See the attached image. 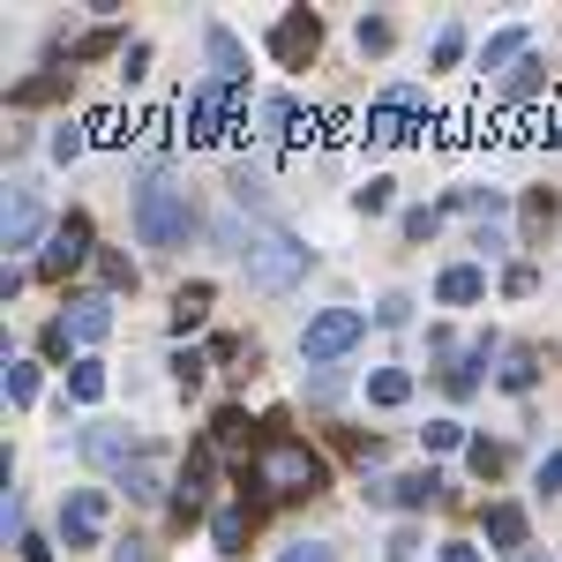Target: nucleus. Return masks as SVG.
I'll return each mask as SVG.
<instances>
[{
	"instance_id": "f257e3e1",
	"label": "nucleus",
	"mask_w": 562,
	"mask_h": 562,
	"mask_svg": "<svg viewBox=\"0 0 562 562\" xmlns=\"http://www.w3.org/2000/svg\"><path fill=\"white\" fill-rule=\"evenodd\" d=\"M256 487L270 503H301V495H323V458L293 442V435H270L256 450Z\"/></svg>"
},
{
	"instance_id": "f03ea898",
	"label": "nucleus",
	"mask_w": 562,
	"mask_h": 562,
	"mask_svg": "<svg viewBox=\"0 0 562 562\" xmlns=\"http://www.w3.org/2000/svg\"><path fill=\"white\" fill-rule=\"evenodd\" d=\"M188 233H195L188 188H173V180H143V188H135V240L166 256V248H188Z\"/></svg>"
},
{
	"instance_id": "7ed1b4c3",
	"label": "nucleus",
	"mask_w": 562,
	"mask_h": 562,
	"mask_svg": "<svg viewBox=\"0 0 562 562\" xmlns=\"http://www.w3.org/2000/svg\"><path fill=\"white\" fill-rule=\"evenodd\" d=\"M301 278H307V248L293 240V233H262L256 248H248V285L285 293V285H301Z\"/></svg>"
},
{
	"instance_id": "20e7f679",
	"label": "nucleus",
	"mask_w": 562,
	"mask_h": 562,
	"mask_svg": "<svg viewBox=\"0 0 562 562\" xmlns=\"http://www.w3.org/2000/svg\"><path fill=\"white\" fill-rule=\"evenodd\" d=\"M360 330H368V315H360V307H323V315L301 330V352L323 368V360H338V352L360 346Z\"/></svg>"
},
{
	"instance_id": "39448f33",
	"label": "nucleus",
	"mask_w": 562,
	"mask_h": 562,
	"mask_svg": "<svg viewBox=\"0 0 562 562\" xmlns=\"http://www.w3.org/2000/svg\"><path fill=\"white\" fill-rule=\"evenodd\" d=\"M76 262H90V217L83 211H68L53 233H45V248H38V278H68Z\"/></svg>"
},
{
	"instance_id": "423d86ee",
	"label": "nucleus",
	"mask_w": 562,
	"mask_h": 562,
	"mask_svg": "<svg viewBox=\"0 0 562 562\" xmlns=\"http://www.w3.org/2000/svg\"><path fill=\"white\" fill-rule=\"evenodd\" d=\"M233 105H240V98H233V83H203L195 90V98H188V143H217V135H225V121H233Z\"/></svg>"
},
{
	"instance_id": "0eeeda50",
	"label": "nucleus",
	"mask_w": 562,
	"mask_h": 562,
	"mask_svg": "<svg viewBox=\"0 0 562 562\" xmlns=\"http://www.w3.org/2000/svg\"><path fill=\"white\" fill-rule=\"evenodd\" d=\"M105 518H113L105 487H76V495H68V510H60V540H68V548H90V540L105 532Z\"/></svg>"
},
{
	"instance_id": "6e6552de",
	"label": "nucleus",
	"mask_w": 562,
	"mask_h": 562,
	"mask_svg": "<svg viewBox=\"0 0 562 562\" xmlns=\"http://www.w3.org/2000/svg\"><path fill=\"white\" fill-rule=\"evenodd\" d=\"M315 45H323V23H315L307 8L278 15V31H270V53H278L285 68H307V60H315Z\"/></svg>"
},
{
	"instance_id": "1a4fd4ad",
	"label": "nucleus",
	"mask_w": 562,
	"mask_h": 562,
	"mask_svg": "<svg viewBox=\"0 0 562 562\" xmlns=\"http://www.w3.org/2000/svg\"><path fill=\"white\" fill-rule=\"evenodd\" d=\"M413 113H420V90H413V83H390L383 98H375V113H368V135H375V143H397Z\"/></svg>"
},
{
	"instance_id": "9d476101",
	"label": "nucleus",
	"mask_w": 562,
	"mask_h": 562,
	"mask_svg": "<svg viewBox=\"0 0 562 562\" xmlns=\"http://www.w3.org/2000/svg\"><path fill=\"white\" fill-rule=\"evenodd\" d=\"M368 495H375V503H397V510H435V503H442V473H405V480H375Z\"/></svg>"
},
{
	"instance_id": "9b49d317",
	"label": "nucleus",
	"mask_w": 562,
	"mask_h": 562,
	"mask_svg": "<svg viewBox=\"0 0 562 562\" xmlns=\"http://www.w3.org/2000/svg\"><path fill=\"white\" fill-rule=\"evenodd\" d=\"M173 487H180V495H173V518H180V525H195V518H203V503H211V450H195V458L180 465Z\"/></svg>"
},
{
	"instance_id": "f8f14e48",
	"label": "nucleus",
	"mask_w": 562,
	"mask_h": 562,
	"mask_svg": "<svg viewBox=\"0 0 562 562\" xmlns=\"http://www.w3.org/2000/svg\"><path fill=\"white\" fill-rule=\"evenodd\" d=\"M0 233H8V248H31L45 233V203H38V188H15L8 195V217H0Z\"/></svg>"
},
{
	"instance_id": "ddd939ff",
	"label": "nucleus",
	"mask_w": 562,
	"mask_h": 562,
	"mask_svg": "<svg viewBox=\"0 0 562 562\" xmlns=\"http://www.w3.org/2000/svg\"><path fill=\"white\" fill-rule=\"evenodd\" d=\"M60 330H68L76 346H98V338L113 330V301H98V293H90V301H68V315H60Z\"/></svg>"
},
{
	"instance_id": "4468645a",
	"label": "nucleus",
	"mask_w": 562,
	"mask_h": 562,
	"mask_svg": "<svg viewBox=\"0 0 562 562\" xmlns=\"http://www.w3.org/2000/svg\"><path fill=\"white\" fill-rule=\"evenodd\" d=\"M211 540H217V555H248V540H256V510L248 503H225L211 518Z\"/></svg>"
},
{
	"instance_id": "2eb2a0df",
	"label": "nucleus",
	"mask_w": 562,
	"mask_h": 562,
	"mask_svg": "<svg viewBox=\"0 0 562 562\" xmlns=\"http://www.w3.org/2000/svg\"><path fill=\"white\" fill-rule=\"evenodd\" d=\"M83 458H90V465H121V473H128L143 450H135L121 428H90V435H83Z\"/></svg>"
},
{
	"instance_id": "dca6fc26",
	"label": "nucleus",
	"mask_w": 562,
	"mask_h": 562,
	"mask_svg": "<svg viewBox=\"0 0 562 562\" xmlns=\"http://www.w3.org/2000/svg\"><path fill=\"white\" fill-rule=\"evenodd\" d=\"M211 68H217V83H240V76H248V53H240V38H233V31H225V23H211Z\"/></svg>"
},
{
	"instance_id": "f3484780",
	"label": "nucleus",
	"mask_w": 562,
	"mask_h": 562,
	"mask_svg": "<svg viewBox=\"0 0 562 562\" xmlns=\"http://www.w3.org/2000/svg\"><path fill=\"white\" fill-rule=\"evenodd\" d=\"M121 487H128V503H158V495H166V458H150V450H143L128 473H121Z\"/></svg>"
},
{
	"instance_id": "a211bd4d",
	"label": "nucleus",
	"mask_w": 562,
	"mask_h": 562,
	"mask_svg": "<svg viewBox=\"0 0 562 562\" xmlns=\"http://www.w3.org/2000/svg\"><path fill=\"white\" fill-rule=\"evenodd\" d=\"M435 293H442L450 307H465V301H480V293H487V278H480L473 262H450V270L435 278Z\"/></svg>"
},
{
	"instance_id": "6ab92c4d",
	"label": "nucleus",
	"mask_w": 562,
	"mask_h": 562,
	"mask_svg": "<svg viewBox=\"0 0 562 562\" xmlns=\"http://www.w3.org/2000/svg\"><path fill=\"white\" fill-rule=\"evenodd\" d=\"M487 540H495V548H525V510L518 503H487Z\"/></svg>"
},
{
	"instance_id": "aec40b11",
	"label": "nucleus",
	"mask_w": 562,
	"mask_h": 562,
	"mask_svg": "<svg viewBox=\"0 0 562 562\" xmlns=\"http://www.w3.org/2000/svg\"><path fill=\"white\" fill-rule=\"evenodd\" d=\"M293 121H301V113H293V98H262V105H256V135H262V143L293 135Z\"/></svg>"
},
{
	"instance_id": "412c9836",
	"label": "nucleus",
	"mask_w": 562,
	"mask_h": 562,
	"mask_svg": "<svg viewBox=\"0 0 562 562\" xmlns=\"http://www.w3.org/2000/svg\"><path fill=\"white\" fill-rule=\"evenodd\" d=\"M0 390H8V405H38V368L31 360H8L0 368Z\"/></svg>"
},
{
	"instance_id": "4be33fe9",
	"label": "nucleus",
	"mask_w": 562,
	"mask_h": 562,
	"mask_svg": "<svg viewBox=\"0 0 562 562\" xmlns=\"http://www.w3.org/2000/svg\"><path fill=\"white\" fill-rule=\"evenodd\" d=\"M532 53V31H495L487 53H480V68H503V60H525Z\"/></svg>"
},
{
	"instance_id": "5701e85b",
	"label": "nucleus",
	"mask_w": 562,
	"mask_h": 562,
	"mask_svg": "<svg viewBox=\"0 0 562 562\" xmlns=\"http://www.w3.org/2000/svg\"><path fill=\"white\" fill-rule=\"evenodd\" d=\"M211 315V285H180L173 293V330H195Z\"/></svg>"
},
{
	"instance_id": "b1692460",
	"label": "nucleus",
	"mask_w": 562,
	"mask_h": 562,
	"mask_svg": "<svg viewBox=\"0 0 562 562\" xmlns=\"http://www.w3.org/2000/svg\"><path fill=\"white\" fill-rule=\"evenodd\" d=\"M68 397H76V405H98V397H105V368H98V360H76V368H68Z\"/></svg>"
},
{
	"instance_id": "393cba45",
	"label": "nucleus",
	"mask_w": 562,
	"mask_h": 562,
	"mask_svg": "<svg viewBox=\"0 0 562 562\" xmlns=\"http://www.w3.org/2000/svg\"><path fill=\"white\" fill-rule=\"evenodd\" d=\"M465 465H473L480 480H495L503 465H510V450H503V442H487V435H473V442H465Z\"/></svg>"
},
{
	"instance_id": "a878e982",
	"label": "nucleus",
	"mask_w": 562,
	"mask_h": 562,
	"mask_svg": "<svg viewBox=\"0 0 562 562\" xmlns=\"http://www.w3.org/2000/svg\"><path fill=\"white\" fill-rule=\"evenodd\" d=\"M248 428H256V420H248L240 405H225V413L211 420V442H217V450H240V442H248Z\"/></svg>"
},
{
	"instance_id": "bb28decb",
	"label": "nucleus",
	"mask_w": 562,
	"mask_h": 562,
	"mask_svg": "<svg viewBox=\"0 0 562 562\" xmlns=\"http://www.w3.org/2000/svg\"><path fill=\"white\" fill-rule=\"evenodd\" d=\"M540 83H548V60H540V53H525V60H518V76L503 83V98H518V105H525V98H532Z\"/></svg>"
},
{
	"instance_id": "cd10ccee",
	"label": "nucleus",
	"mask_w": 562,
	"mask_h": 562,
	"mask_svg": "<svg viewBox=\"0 0 562 562\" xmlns=\"http://www.w3.org/2000/svg\"><path fill=\"white\" fill-rule=\"evenodd\" d=\"M368 397H375V405H405V397H413V375H405V368H383V375H368Z\"/></svg>"
},
{
	"instance_id": "c85d7f7f",
	"label": "nucleus",
	"mask_w": 562,
	"mask_h": 562,
	"mask_svg": "<svg viewBox=\"0 0 562 562\" xmlns=\"http://www.w3.org/2000/svg\"><path fill=\"white\" fill-rule=\"evenodd\" d=\"M548 225H555V195L540 188V195H525V240H548Z\"/></svg>"
},
{
	"instance_id": "c756f323",
	"label": "nucleus",
	"mask_w": 562,
	"mask_h": 562,
	"mask_svg": "<svg viewBox=\"0 0 562 562\" xmlns=\"http://www.w3.org/2000/svg\"><path fill=\"white\" fill-rule=\"evenodd\" d=\"M420 442H428V450H465L473 435L458 428V420H428V428H420Z\"/></svg>"
},
{
	"instance_id": "7c9ffc66",
	"label": "nucleus",
	"mask_w": 562,
	"mask_h": 562,
	"mask_svg": "<svg viewBox=\"0 0 562 562\" xmlns=\"http://www.w3.org/2000/svg\"><path fill=\"white\" fill-rule=\"evenodd\" d=\"M458 60H465V31L442 23V31H435V68H458Z\"/></svg>"
},
{
	"instance_id": "2f4dec72",
	"label": "nucleus",
	"mask_w": 562,
	"mask_h": 562,
	"mask_svg": "<svg viewBox=\"0 0 562 562\" xmlns=\"http://www.w3.org/2000/svg\"><path fill=\"white\" fill-rule=\"evenodd\" d=\"M480 360H487V346H473L458 368H450V390H458V397H473V390H480Z\"/></svg>"
},
{
	"instance_id": "473e14b6",
	"label": "nucleus",
	"mask_w": 562,
	"mask_h": 562,
	"mask_svg": "<svg viewBox=\"0 0 562 562\" xmlns=\"http://www.w3.org/2000/svg\"><path fill=\"white\" fill-rule=\"evenodd\" d=\"M532 375H540V368H532V352H503V383H510V390H532Z\"/></svg>"
},
{
	"instance_id": "72a5a7b5",
	"label": "nucleus",
	"mask_w": 562,
	"mask_h": 562,
	"mask_svg": "<svg viewBox=\"0 0 562 562\" xmlns=\"http://www.w3.org/2000/svg\"><path fill=\"white\" fill-rule=\"evenodd\" d=\"M60 83H68V76H31V83L15 90V105H45V98H60Z\"/></svg>"
},
{
	"instance_id": "f704fd0d",
	"label": "nucleus",
	"mask_w": 562,
	"mask_h": 562,
	"mask_svg": "<svg viewBox=\"0 0 562 562\" xmlns=\"http://www.w3.org/2000/svg\"><path fill=\"white\" fill-rule=\"evenodd\" d=\"M390 38H397V31H390L383 15H368V23H360V53H390Z\"/></svg>"
},
{
	"instance_id": "c9c22d12",
	"label": "nucleus",
	"mask_w": 562,
	"mask_h": 562,
	"mask_svg": "<svg viewBox=\"0 0 562 562\" xmlns=\"http://www.w3.org/2000/svg\"><path fill=\"white\" fill-rule=\"evenodd\" d=\"M98 270H105V285H128L135 293V262L128 256H98Z\"/></svg>"
},
{
	"instance_id": "e433bc0d",
	"label": "nucleus",
	"mask_w": 562,
	"mask_h": 562,
	"mask_svg": "<svg viewBox=\"0 0 562 562\" xmlns=\"http://www.w3.org/2000/svg\"><path fill=\"white\" fill-rule=\"evenodd\" d=\"M435 225H442V211H405V240H435Z\"/></svg>"
},
{
	"instance_id": "4c0bfd02",
	"label": "nucleus",
	"mask_w": 562,
	"mask_h": 562,
	"mask_svg": "<svg viewBox=\"0 0 562 562\" xmlns=\"http://www.w3.org/2000/svg\"><path fill=\"white\" fill-rule=\"evenodd\" d=\"M285 562H338V555H330V540H293Z\"/></svg>"
},
{
	"instance_id": "58836bf2",
	"label": "nucleus",
	"mask_w": 562,
	"mask_h": 562,
	"mask_svg": "<svg viewBox=\"0 0 562 562\" xmlns=\"http://www.w3.org/2000/svg\"><path fill=\"white\" fill-rule=\"evenodd\" d=\"M76 150H83V128H68V121H60V128H53V158H60V166H68V158H76Z\"/></svg>"
},
{
	"instance_id": "ea45409f",
	"label": "nucleus",
	"mask_w": 562,
	"mask_h": 562,
	"mask_svg": "<svg viewBox=\"0 0 562 562\" xmlns=\"http://www.w3.org/2000/svg\"><path fill=\"white\" fill-rule=\"evenodd\" d=\"M203 368H211V360H203V352H180V360H173L180 390H195V383H203Z\"/></svg>"
},
{
	"instance_id": "a19ab883",
	"label": "nucleus",
	"mask_w": 562,
	"mask_h": 562,
	"mask_svg": "<svg viewBox=\"0 0 562 562\" xmlns=\"http://www.w3.org/2000/svg\"><path fill=\"white\" fill-rule=\"evenodd\" d=\"M360 211H368V217L390 211V180H368V188H360Z\"/></svg>"
},
{
	"instance_id": "79ce46f5",
	"label": "nucleus",
	"mask_w": 562,
	"mask_h": 562,
	"mask_svg": "<svg viewBox=\"0 0 562 562\" xmlns=\"http://www.w3.org/2000/svg\"><path fill=\"white\" fill-rule=\"evenodd\" d=\"M532 285H540V270H532V262H518V270L503 278V293H518V301H525V293H532Z\"/></svg>"
},
{
	"instance_id": "37998d69",
	"label": "nucleus",
	"mask_w": 562,
	"mask_h": 562,
	"mask_svg": "<svg viewBox=\"0 0 562 562\" xmlns=\"http://www.w3.org/2000/svg\"><path fill=\"white\" fill-rule=\"evenodd\" d=\"M540 487H548V495H562V450H548V458H540Z\"/></svg>"
},
{
	"instance_id": "c03bdc74",
	"label": "nucleus",
	"mask_w": 562,
	"mask_h": 562,
	"mask_svg": "<svg viewBox=\"0 0 562 562\" xmlns=\"http://www.w3.org/2000/svg\"><path fill=\"white\" fill-rule=\"evenodd\" d=\"M143 68H150V45H128V53H121V76H128V83H135Z\"/></svg>"
},
{
	"instance_id": "a18cd8bd",
	"label": "nucleus",
	"mask_w": 562,
	"mask_h": 562,
	"mask_svg": "<svg viewBox=\"0 0 562 562\" xmlns=\"http://www.w3.org/2000/svg\"><path fill=\"white\" fill-rule=\"evenodd\" d=\"M413 548H420L413 532H390V548H383V555H390V562H413Z\"/></svg>"
},
{
	"instance_id": "49530a36",
	"label": "nucleus",
	"mask_w": 562,
	"mask_h": 562,
	"mask_svg": "<svg viewBox=\"0 0 562 562\" xmlns=\"http://www.w3.org/2000/svg\"><path fill=\"white\" fill-rule=\"evenodd\" d=\"M15 548H23V562H53V548H45V540H31V532H23Z\"/></svg>"
},
{
	"instance_id": "de8ad7c7",
	"label": "nucleus",
	"mask_w": 562,
	"mask_h": 562,
	"mask_svg": "<svg viewBox=\"0 0 562 562\" xmlns=\"http://www.w3.org/2000/svg\"><path fill=\"white\" fill-rule=\"evenodd\" d=\"M442 562H480V548H465V540H450V548H442Z\"/></svg>"
},
{
	"instance_id": "09e8293b",
	"label": "nucleus",
	"mask_w": 562,
	"mask_h": 562,
	"mask_svg": "<svg viewBox=\"0 0 562 562\" xmlns=\"http://www.w3.org/2000/svg\"><path fill=\"white\" fill-rule=\"evenodd\" d=\"M113 562H150V548H143V540H128V548H113Z\"/></svg>"
},
{
	"instance_id": "8fccbe9b",
	"label": "nucleus",
	"mask_w": 562,
	"mask_h": 562,
	"mask_svg": "<svg viewBox=\"0 0 562 562\" xmlns=\"http://www.w3.org/2000/svg\"><path fill=\"white\" fill-rule=\"evenodd\" d=\"M518 562H548V555H518Z\"/></svg>"
}]
</instances>
